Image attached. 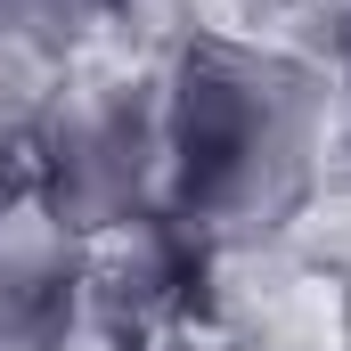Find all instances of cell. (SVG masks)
Returning a JSON list of instances; mask_svg holds the SVG:
<instances>
[{"instance_id": "6da1fadb", "label": "cell", "mask_w": 351, "mask_h": 351, "mask_svg": "<svg viewBox=\"0 0 351 351\" xmlns=\"http://www.w3.org/2000/svg\"><path fill=\"white\" fill-rule=\"evenodd\" d=\"M327 156V74L294 49L196 33L164 74V221L254 237L302 213Z\"/></svg>"}, {"instance_id": "7a4b0ae2", "label": "cell", "mask_w": 351, "mask_h": 351, "mask_svg": "<svg viewBox=\"0 0 351 351\" xmlns=\"http://www.w3.org/2000/svg\"><path fill=\"white\" fill-rule=\"evenodd\" d=\"M33 213L58 237H106L164 213V82H90L25 123Z\"/></svg>"}, {"instance_id": "3957f363", "label": "cell", "mask_w": 351, "mask_h": 351, "mask_svg": "<svg viewBox=\"0 0 351 351\" xmlns=\"http://www.w3.org/2000/svg\"><path fill=\"white\" fill-rule=\"evenodd\" d=\"M90 311V262L74 237H0V351H66Z\"/></svg>"}, {"instance_id": "277c9868", "label": "cell", "mask_w": 351, "mask_h": 351, "mask_svg": "<svg viewBox=\"0 0 351 351\" xmlns=\"http://www.w3.org/2000/svg\"><path fill=\"white\" fill-rule=\"evenodd\" d=\"M98 0H0V41L16 49H41V41H66Z\"/></svg>"}, {"instance_id": "5b68a950", "label": "cell", "mask_w": 351, "mask_h": 351, "mask_svg": "<svg viewBox=\"0 0 351 351\" xmlns=\"http://www.w3.org/2000/svg\"><path fill=\"white\" fill-rule=\"evenodd\" d=\"M25 204H33V156H25V131L0 123V229H8V213H25Z\"/></svg>"}]
</instances>
